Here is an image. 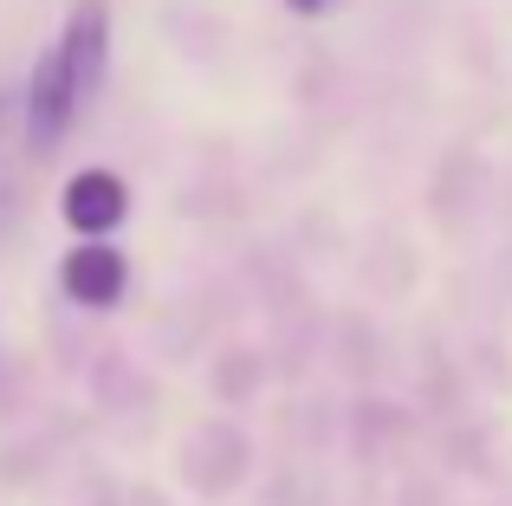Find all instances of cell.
Here are the masks:
<instances>
[{"instance_id":"cell-2","label":"cell","mask_w":512,"mask_h":506,"mask_svg":"<svg viewBox=\"0 0 512 506\" xmlns=\"http://www.w3.org/2000/svg\"><path fill=\"white\" fill-rule=\"evenodd\" d=\"M59 208H65V228H72V234H85V241H104L111 228H124L130 195H124V182H117L111 169H78V176L65 182Z\"/></svg>"},{"instance_id":"cell-4","label":"cell","mask_w":512,"mask_h":506,"mask_svg":"<svg viewBox=\"0 0 512 506\" xmlns=\"http://www.w3.org/2000/svg\"><path fill=\"white\" fill-rule=\"evenodd\" d=\"M59 279H65V292H72L78 305H117V299H124L130 266H124V253H117V247L85 241V247H72V253H65Z\"/></svg>"},{"instance_id":"cell-6","label":"cell","mask_w":512,"mask_h":506,"mask_svg":"<svg viewBox=\"0 0 512 506\" xmlns=\"http://www.w3.org/2000/svg\"><path fill=\"white\" fill-rule=\"evenodd\" d=\"M0 117H7V104H0Z\"/></svg>"},{"instance_id":"cell-3","label":"cell","mask_w":512,"mask_h":506,"mask_svg":"<svg viewBox=\"0 0 512 506\" xmlns=\"http://www.w3.org/2000/svg\"><path fill=\"white\" fill-rule=\"evenodd\" d=\"M59 59H65V72H72L78 98L98 91L104 59H111V7H104V0H72L65 33H59Z\"/></svg>"},{"instance_id":"cell-1","label":"cell","mask_w":512,"mask_h":506,"mask_svg":"<svg viewBox=\"0 0 512 506\" xmlns=\"http://www.w3.org/2000/svg\"><path fill=\"white\" fill-rule=\"evenodd\" d=\"M72 111H78V85L65 72L59 46H46L33 59V78H26V143L33 150H52V143L72 130Z\"/></svg>"},{"instance_id":"cell-5","label":"cell","mask_w":512,"mask_h":506,"mask_svg":"<svg viewBox=\"0 0 512 506\" xmlns=\"http://www.w3.org/2000/svg\"><path fill=\"white\" fill-rule=\"evenodd\" d=\"M286 7H292V13H325L331 0H286Z\"/></svg>"}]
</instances>
